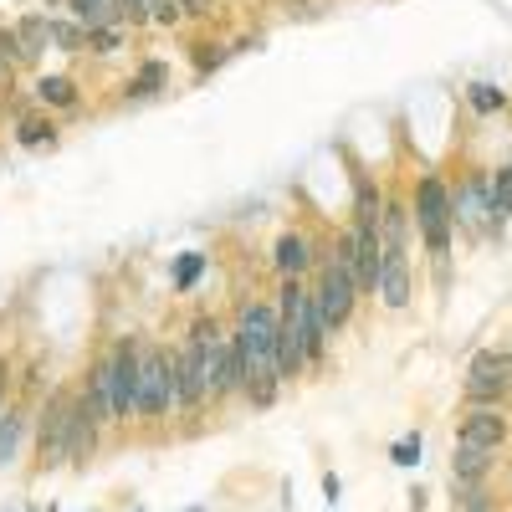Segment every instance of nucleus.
Instances as JSON below:
<instances>
[{
	"label": "nucleus",
	"instance_id": "1",
	"mask_svg": "<svg viewBox=\"0 0 512 512\" xmlns=\"http://www.w3.org/2000/svg\"><path fill=\"white\" fill-rule=\"evenodd\" d=\"M410 216H415V231L431 251V262L446 267L451 262V236H456V216H451V190L441 175H420L415 195H410Z\"/></svg>",
	"mask_w": 512,
	"mask_h": 512
},
{
	"label": "nucleus",
	"instance_id": "2",
	"mask_svg": "<svg viewBox=\"0 0 512 512\" xmlns=\"http://www.w3.org/2000/svg\"><path fill=\"white\" fill-rule=\"evenodd\" d=\"M313 303H318V318H323V328L338 338L349 323H354V313H359V282H354V272H349V262L338 251H328L323 262H318V282H313Z\"/></svg>",
	"mask_w": 512,
	"mask_h": 512
},
{
	"label": "nucleus",
	"instance_id": "3",
	"mask_svg": "<svg viewBox=\"0 0 512 512\" xmlns=\"http://www.w3.org/2000/svg\"><path fill=\"white\" fill-rule=\"evenodd\" d=\"M103 379H108V400H113V425L123 420H139V364H144V338L139 333H123L118 344L108 349Z\"/></svg>",
	"mask_w": 512,
	"mask_h": 512
},
{
	"label": "nucleus",
	"instance_id": "4",
	"mask_svg": "<svg viewBox=\"0 0 512 512\" xmlns=\"http://www.w3.org/2000/svg\"><path fill=\"white\" fill-rule=\"evenodd\" d=\"M461 395H466V405L507 410V400H512V349H477L472 359H466Z\"/></svg>",
	"mask_w": 512,
	"mask_h": 512
},
{
	"label": "nucleus",
	"instance_id": "5",
	"mask_svg": "<svg viewBox=\"0 0 512 512\" xmlns=\"http://www.w3.org/2000/svg\"><path fill=\"white\" fill-rule=\"evenodd\" d=\"M31 431H36V472H57V466H67V456H72V395L52 390Z\"/></svg>",
	"mask_w": 512,
	"mask_h": 512
},
{
	"label": "nucleus",
	"instance_id": "6",
	"mask_svg": "<svg viewBox=\"0 0 512 512\" xmlns=\"http://www.w3.org/2000/svg\"><path fill=\"white\" fill-rule=\"evenodd\" d=\"M175 415V364L169 349L144 338V364H139V420L144 425H164Z\"/></svg>",
	"mask_w": 512,
	"mask_h": 512
},
{
	"label": "nucleus",
	"instance_id": "7",
	"mask_svg": "<svg viewBox=\"0 0 512 512\" xmlns=\"http://www.w3.org/2000/svg\"><path fill=\"white\" fill-rule=\"evenodd\" d=\"M169 364H175V415H200L210 400V374H205V359L200 349L180 344V349H169Z\"/></svg>",
	"mask_w": 512,
	"mask_h": 512
},
{
	"label": "nucleus",
	"instance_id": "8",
	"mask_svg": "<svg viewBox=\"0 0 512 512\" xmlns=\"http://www.w3.org/2000/svg\"><path fill=\"white\" fill-rule=\"evenodd\" d=\"M512 441V420L497 405H466L456 425V446H477V451H502Z\"/></svg>",
	"mask_w": 512,
	"mask_h": 512
},
{
	"label": "nucleus",
	"instance_id": "9",
	"mask_svg": "<svg viewBox=\"0 0 512 512\" xmlns=\"http://www.w3.org/2000/svg\"><path fill=\"white\" fill-rule=\"evenodd\" d=\"M374 297L390 313H405L410 308V297H415V267H410V256L400 246H384L379 251V287H374Z\"/></svg>",
	"mask_w": 512,
	"mask_h": 512
},
{
	"label": "nucleus",
	"instance_id": "10",
	"mask_svg": "<svg viewBox=\"0 0 512 512\" xmlns=\"http://www.w3.org/2000/svg\"><path fill=\"white\" fill-rule=\"evenodd\" d=\"M451 216H456V226H466V231L497 226V216H492V175H466V180L451 190Z\"/></svg>",
	"mask_w": 512,
	"mask_h": 512
},
{
	"label": "nucleus",
	"instance_id": "11",
	"mask_svg": "<svg viewBox=\"0 0 512 512\" xmlns=\"http://www.w3.org/2000/svg\"><path fill=\"white\" fill-rule=\"evenodd\" d=\"M98 446H103V420L93 415V405H82L72 395V456H67V466H88L98 456Z\"/></svg>",
	"mask_w": 512,
	"mask_h": 512
},
{
	"label": "nucleus",
	"instance_id": "12",
	"mask_svg": "<svg viewBox=\"0 0 512 512\" xmlns=\"http://www.w3.org/2000/svg\"><path fill=\"white\" fill-rule=\"evenodd\" d=\"M297 333H303V349H308V364H323L328 344H333V333L323 328L318 318V303H313V287L303 282V297H297Z\"/></svg>",
	"mask_w": 512,
	"mask_h": 512
},
{
	"label": "nucleus",
	"instance_id": "13",
	"mask_svg": "<svg viewBox=\"0 0 512 512\" xmlns=\"http://www.w3.org/2000/svg\"><path fill=\"white\" fill-rule=\"evenodd\" d=\"M313 262H318V251H313V241H308L303 231L277 236V246H272V267H277V277H303Z\"/></svg>",
	"mask_w": 512,
	"mask_h": 512
},
{
	"label": "nucleus",
	"instance_id": "14",
	"mask_svg": "<svg viewBox=\"0 0 512 512\" xmlns=\"http://www.w3.org/2000/svg\"><path fill=\"white\" fill-rule=\"evenodd\" d=\"M410 236H415V216H410V200H400V195H384L379 241H384V246H400V251H410Z\"/></svg>",
	"mask_w": 512,
	"mask_h": 512
},
{
	"label": "nucleus",
	"instance_id": "15",
	"mask_svg": "<svg viewBox=\"0 0 512 512\" xmlns=\"http://www.w3.org/2000/svg\"><path fill=\"white\" fill-rule=\"evenodd\" d=\"M492 456L497 451H477V446H456L451 451V482L466 492V487H482L487 472H492Z\"/></svg>",
	"mask_w": 512,
	"mask_h": 512
},
{
	"label": "nucleus",
	"instance_id": "16",
	"mask_svg": "<svg viewBox=\"0 0 512 512\" xmlns=\"http://www.w3.org/2000/svg\"><path fill=\"white\" fill-rule=\"evenodd\" d=\"M31 415L21 410V405H11L6 415H0V466H11L16 456H21V446H26V436H31Z\"/></svg>",
	"mask_w": 512,
	"mask_h": 512
},
{
	"label": "nucleus",
	"instance_id": "17",
	"mask_svg": "<svg viewBox=\"0 0 512 512\" xmlns=\"http://www.w3.org/2000/svg\"><path fill=\"white\" fill-rule=\"evenodd\" d=\"M164 88H169V67H164L159 57H149L134 77L123 82V98H128V103H144V98H159Z\"/></svg>",
	"mask_w": 512,
	"mask_h": 512
},
{
	"label": "nucleus",
	"instance_id": "18",
	"mask_svg": "<svg viewBox=\"0 0 512 512\" xmlns=\"http://www.w3.org/2000/svg\"><path fill=\"white\" fill-rule=\"evenodd\" d=\"M379 216H384V195H379L374 175L354 169V226H379Z\"/></svg>",
	"mask_w": 512,
	"mask_h": 512
},
{
	"label": "nucleus",
	"instance_id": "19",
	"mask_svg": "<svg viewBox=\"0 0 512 512\" xmlns=\"http://www.w3.org/2000/svg\"><path fill=\"white\" fill-rule=\"evenodd\" d=\"M36 103H41V108H62V113H67V108H77V103H82V93H77V82H72V77H62V72H57V77H41V82H36Z\"/></svg>",
	"mask_w": 512,
	"mask_h": 512
},
{
	"label": "nucleus",
	"instance_id": "20",
	"mask_svg": "<svg viewBox=\"0 0 512 512\" xmlns=\"http://www.w3.org/2000/svg\"><path fill=\"white\" fill-rule=\"evenodd\" d=\"M67 16L82 21L88 31H98V26H123V16H118L113 0H67Z\"/></svg>",
	"mask_w": 512,
	"mask_h": 512
},
{
	"label": "nucleus",
	"instance_id": "21",
	"mask_svg": "<svg viewBox=\"0 0 512 512\" xmlns=\"http://www.w3.org/2000/svg\"><path fill=\"white\" fill-rule=\"evenodd\" d=\"M16 36H21L26 57L36 62L41 52H52V16H21L16 21Z\"/></svg>",
	"mask_w": 512,
	"mask_h": 512
},
{
	"label": "nucleus",
	"instance_id": "22",
	"mask_svg": "<svg viewBox=\"0 0 512 512\" xmlns=\"http://www.w3.org/2000/svg\"><path fill=\"white\" fill-rule=\"evenodd\" d=\"M57 134H62V128H57L52 118H21V123H16V144H21V149H52Z\"/></svg>",
	"mask_w": 512,
	"mask_h": 512
},
{
	"label": "nucleus",
	"instance_id": "23",
	"mask_svg": "<svg viewBox=\"0 0 512 512\" xmlns=\"http://www.w3.org/2000/svg\"><path fill=\"white\" fill-rule=\"evenodd\" d=\"M221 338H226V328H221L216 318H210V313H200V318L185 328V344H190V349H200V359H205L210 349H221Z\"/></svg>",
	"mask_w": 512,
	"mask_h": 512
},
{
	"label": "nucleus",
	"instance_id": "24",
	"mask_svg": "<svg viewBox=\"0 0 512 512\" xmlns=\"http://www.w3.org/2000/svg\"><path fill=\"white\" fill-rule=\"evenodd\" d=\"M52 47L57 52H88V26L72 16H52Z\"/></svg>",
	"mask_w": 512,
	"mask_h": 512
},
{
	"label": "nucleus",
	"instance_id": "25",
	"mask_svg": "<svg viewBox=\"0 0 512 512\" xmlns=\"http://www.w3.org/2000/svg\"><path fill=\"white\" fill-rule=\"evenodd\" d=\"M226 57H231V47H221V41H195V47H190V67H195V77H210Z\"/></svg>",
	"mask_w": 512,
	"mask_h": 512
},
{
	"label": "nucleus",
	"instance_id": "26",
	"mask_svg": "<svg viewBox=\"0 0 512 512\" xmlns=\"http://www.w3.org/2000/svg\"><path fill=\"white\" fill-rule=\"evenodd\" d=\"M466 103H472V113H502L507 93L497 88V82H472V88H466Z\"/></svg>",
	"mask_w": 512,
	"mask_h": 512
},
{
	"label": "nucleus",
	"instance_id": "27",
	"mask_svg": "<svg viewBox=\"0 0 512 512\" xmlns=\"http://www.w3.org/2000/svg\"><path fill=\"white\" fill-rule=\"evenodd\" d=\"M492 216H497V226L512 216V164L492 169Z\"/></svg>",
	"mask_w": 512,
	"mask_h": 512
},
{
	"label": "nucleus",
	"instance_id": "28",
	"mask_svg": "<svg viewBox=\"0 0 512 512\" xmlns=\"http://www.w3.org/2000/svg\"><path fill=\"white\" fill-rule=\"evenodd\" d=\"M420 451H425V436H420V431H405V436L390 446V461L410 472V466H420Z\"/></svg>",
	"mask_w": 512,
	"mask_h": 512
},
{
	"label": "nucleus",
	"instance_id": "29",
	"mask_svg": "<svg viewBox=\"0 0 512 512\" xmlns=\"http://www.w3.org/2000/svg\"><path fill=\"white\" fill-rule=\"evenodd\" d=\"M205 272V251H185L180 262H175V292H190Z\"/></svg>",
	"mask_w": 512,
	"mask_h": 512
},
{
	"label": "nucleus",
	"instance_id": "30",
	"mask_svg": "<svg viewBox=\"0 0 512 512\" xmlns=\"http://www.w3.org/2000/svg\"><path fill=\"white\" fill-rule=\"evenodd\" d=\"M0 62H6L11 72H16V67H31V57H26V47H21L16 26H0Z\"/></svg>",
	"mask_w": 512,
	"mask_h": 512
},
{
	"label": "nucleus",
	"instance_id": "31",
	"mask_svg": "<svg viewBox=\"0 0 512 512\" xmlns=\"http://www.w3.org/2000/svg\"><path fill=\"white\" fill-rule=\"evenodd\" d=\"M185 16H190L185 0H149V21L154 26H180Z\"/></svg>",
	"mask_w": 512,
	"mask_h": 512
},
{
	"label": "nucleus",
	"instance_id": "32",
	"mask_svg": "<svg viewBox=\"0 0 512 512\" xmlns=\"http://www.w3.org/2000/svg\"><path fill=\"white\" fill-rule=\"evenodd\" d=\"M123 47V26H98V31H88V52L93 57H113Z\"/></svg>",
	"mask_w": 512,
	"mask_h": 512
},
{
	"label": "nucleus",
	"instance_id": "33",
	"mask_svg": "<svg viewBox=\"0 0 512 512\" xmlns=\"http://www.w3.org/2000/svg\"><path fill=\"white\" fill-rule=\"evenodd\" d=\"M456 512H497V497H492V492H482V487H466Z\"/></svg>",
	"mask_w": 512,
	"mask_h": 512
},
{
	"label": "nucleus",
	"instance_id": "34",
	"mask_svg": "<svg viewBox=\"0 0 512 512\" xmlns=\"http://www.w3.org/2000/svg\"><path fill=\"white\" fill-rule=\"evenodd\" d=\"M338 492H344V482H338V472H323V497L338 502Z\"/></svg>",
	"mask_w": 512,
	"mask_h": 512
},
{
	"label": "nucleus",
	"instance_id": "35",
	"mask_svg": "<svg viewBox=\"0 0 512 512\" xmlns=\"http://www.w3.org/2000/svg\"><path fill=\"white\" fill-rule=\"evenodd\" d=\"M6 384H11V364H6V354H0V415H6Z\"/></svg>",
	"mask_w": 512,
	"mask_h": 512
},
{
	"label": "nucleus",
	"instance_id": "36",
	"mask_svg": "<svg viewBox=\"0 0 512 512\" xmlns=\"http://www.w3.org/2000/svg\"><path fill=\"white\" fill-rule=\"evenodd\" d=\"M47 6H52V16H57V11H67V0H47Z\"/></svg>",
	"mask_w": 512,
	"mask_h": 512
},
{
	"label": "nucleus",
	"instance_id": "37",
	"mask_svg": "<svg viewBox=\"0 0 512 512\" xmlns=\"http://www.w3.org/2000/svg\"><path fill=\"white\" fill-rule=\"evenodd\" d=\"M6 77H11V67H6V62H0V82H6Z\"/></svg>",
	"mask_w": 512,
	"mask_h": 512
}]
</instances>
